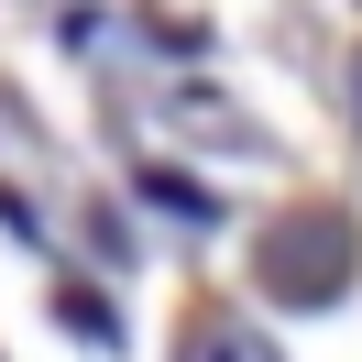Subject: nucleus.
<instances>
[{"instance_id":"1","label":"nucleus","mask_w":362,"mask_h":362,"mask_svg":"<svg viewBox=\"0 0 362 362\" xmlns=\"http://www.w3.org/2000/svg\"><path fill=\"white\" fill-rule=\"evenodd\" d=\"M351 220L340 209H286V220L252 242V274H264V296L274 308H329L340 286H351Z\"/></svg>"},{"instance_id":"2","label":"nucleus","mask_w":362,"mask_h":362,"mask_svg":"<svg viewBox=\"0 0 362 362\" xmlns=\"http://www.w3.org/2000/svg\"><path fill=\"white\" fill-rule=\"evenodd\" d=\"M176 362H286L274 351L264 329H242V318H198V329H187V351Z\"/></svg>"},{"instance_id":"3","label":"nucleus","mask_w":362,"mask_h":362,"mask_svg":"<svg viewBox=\"0 0 362 362\" xmlns=\"http://www.w3.org/2000/svg\"><path fill=\"white\" fill-rule=\"evenodd\" d=\"M351 110H362V66H351Z\"/></svg>"}]
</instances>
